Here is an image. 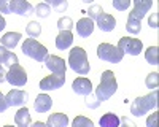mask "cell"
<instances>
[{"instance_id": "6da1fadb", "label": "cell", "mask_w": 159, "mask_h": 127, "mask_svg": "<svg viewBox=\"0 0 159 127\" xmlns=\"http://www.w3.org/2000/svg\"><path fill=\"white\" fill-rule=\"evenodd\" d=\"M118 91V83L115 78V73L111 70H107L100 75V84L96 89V97L100 102H107L108 99H111V95Z\"/></svg>"}, {"instance_id": "7a4b0ae2", "label": "cell", "mask_w": 159, "mask_h": 127, "mask_svg": "<svg viewBox=\"0 0 159 127\" xmlns=\"http://www.w3.org/2000/svg\"><path fill=\"white\" fill-rule=\"evenodd\" d=\"M157 107V91H151V94L143 95V97H137L130 105V113L134 116H143L148 111L154 110Z\"/></svg>"}, {"instance_id": "3957f363", "label": "cell", "mask_w": 159, "mask_h": 127, "mask_svg": "<svg viewBox=\"0 0 159 127\" xmlns=\"http://www.w3.org/2000/svg\"><path fill=\"white\" fill-rule=\"evenodd\" d=\"M69 65L73 72H76L78 75H88L89 73V60H88V54L83 48L75 46L70 53H69Z\"/></svg>"}, {"instance_id": "277c9868", "label": "cell", "mask_w": 159, "mask_h": 127, "mask_svg": "<svg viewBox=\"0 0 159 127\" xmlns=\"http://www.w3.org/2000/svg\"><path fill=\"white\" fill-rule=\"evenodd\" d=\"M22 53L24 56L37 62H45V59L48 57V49L42 43H38L35 38H25V42L22 43Z\"/></svg>"}, {"instance_id": "5b68a950", "label": "cell", "mask_w": 159, "mask_h": 127, "mask_svg": "<svg viewBox=\"0 0 159 127\" xmlns=\"http://www.w3.org/2000/svg\"><path fill=\"white\" fill-rule=\"evenodd\" d=\"M97 56L99 59L102 60H107V62H111V64H118L121 62L123 57H124V53L118 46L115 45H110V43H102L99 45L97 48Z\"/></svg>"}, {"instance_id": "8992f818", "label": "cell", "mask_w": 159, "mask_h": 127, "mask_svg": "<svg viewBox=\"0 0 159 127\" xmlns=\"http://www.w3.org/2000/svg\"><path fill=\"white\" fill-rule=\"evenodd\" d=\"M118 48L123 51L126 54H130V56H139L140 51L143 49V43L139 40V38H130V37H123L119 38L118 42Z\"/></svg>"}, {"instance_id": "52a82bcc", "label": "cell", "mask_w": 159, "mask_h": 127, "mask_svg": "<svg viewBox=\"0 0 159 127\" xmlns=\"http://www.w3.org/2000/svg\"><path fill=\"white\" fill-rule=\"evenodd\" d=\"M5 81H8L11 86H19L21 87L27 83V73H25V70L19 65V64H16V65L10 67V70L7 72Z\"/></svg>"}, {"instance_id": "ba28073f", "label": "cell", "mask_w": 159, "mask_h": 127, "mask_svg": "<svg viewBox=\"0 0 159 127\" xmlns=\"http://www.w3.org/2000/svg\"><path fill=\"white\" fill-rule=\"evenodd\" d=\"M151 7H153L151 0H135V2H134V10L129 13V18L134 19V21L142 22V19H143L145 15L150 11Z\"/></svg>"}, {"instance_id": "9c48e42d", "label": "cell", "mask_w": 159, "mask_h": 127, "mask_svg": "<svg viewBox=\"0 0 159 127\" xmlns=\"http://www.w3.org/2000/svg\"><path fill=\"white\" fill-rule=\"evenodd\" d=\"M5 100L8 107H24L29 100V94L21 89H11V91L5 95Z\"/></svg>"}, {"instance_id": "30bf717a", "label": "cell", "mask_w": 159, "mask_h": 127, "mask_svg": "<svg viewBox=\"0 0 159 127\" xmlns=\"http://www.w3.org/2000/svg\"><path fill=\"white\" fill-rule=\"evenodd\" d=\"M45 67L52 72V75H65L67 70V64L59 56H48L45 59Z\"/></svg>"}, {"instance_id": "8fae6325", "label": "cell", "mask_w": 159, "mask_h": 127, "mask_svg": "<svg viewBox=\"0 0 159 127\" xmlns=\"http://www.w3.org/2000/svg\"><path fill=\"white\" fill-rule=\"evenodd\" d=\"M65 83V75H51L40 81V89L42 91H54V89L62 87Z\"/></svg>"}, {"instance_id": "7c38bea8", "label": "cell", "mask_w": 159, "mask_h": 127, "mask_svg": "<svg viewBox=\"0 0 159 127\" xmlns=\"http://www.w3.org/2000/svg\"><path fill=\"white\" fill-rule=\"evenodd\" d=\"M34 10L35 8L32 7V3L25 2V0H13V2H10V11L16 13L19 16H30Z\"/></svg>"}, {"instance_id": "4fadbf2b", "label": "cell", "mask_w": 159, "mask_h": 127, "mask_svg": "<svg viewBox=\"0 0 159 127\" xmlns=\"http://www.w3.org/2000/svg\"><path fill=\"white\" fill-rule=\"evenodd\" d=\"M72 89L80 94V95H91L92 91H94V87H92V83L88 80V78H83V76H80V78H76L72 84Z\"/></svg>"}, {"instance_id": "5bb4252c", "label": "cell", "mask_w": 159, "mask_h": 127, "mask_svg": "<svg viewBox=\"0 0 159 127\" xmlns=\"http://www.w3.org/2000/svg\"><path fill=\"white\" fill-rule=\"evenodd\" d=\"M51 107H52V100H51V97L48 94L37 95V99L34 102V110L37 113H46V111L51 110Z\"/></svg>"}, {"instance_id": "9a60e30c", "label": "cell", "mask_w": 159, "mask_h": 127, "mask_svg": "<svg viewBox=\"0 0 159 127\" xmlns=\"http://www.w3.org/2000/svg\"><path fill=\"white\" fill-rule=\"evenodd\" d=\"M92 30H94V21H91L89 18H81L76 22V33L81 38H88Z\"/></svg>"}, {"instance_id": "2e32d148", "label": "cell", "mask_w": 159, "mask_h": 127, "mask_svg": "<svg viewBox=\"0 0 159 127\" xmlns=\"http://www.w3.org/2000/svg\"><path fill=\"white\" fill-rule=\"evenodd\" d=\"M97 27L102 32H111L116 27V19L111 15H108V13H103V15L97 18Z\"/></svg>"}, {"instance_id": "e0dca14e", "label": "cell", "mask_w": 159, "mask_h": 127, "mask_svg": "<svg viewBox=\"0 0 159 127\" xmlns=\"http://www.w3.org/2000/svg\"><path fill=\"white\" fill-rule=\"evenodd\" d=\"M73 43V33L72 32H59V35L56 37V48L57 49H69Z\"/></svg>"}, {"instance_id": "ac0fdd59", "label": "cell", "mask_w": 159, "mask_h": 127, "mask_svg": "<svg viewBox=\"0 0 159 127\" xmlns=\"http://www.w3.org/2000/svg\"><path fill=\"white\" fill-rule=\"evenodd\" d=\"M15 122L18 127H30L32 119H30V113L27 107H22L21 110H18V113L15 114Z\"/></svg>"}, {"instance_id": "d6986e66", "label": "cell", "mask_w": 159, "mask_h": 127, "mask_svg": "<svg viewBox=\"0 0 159 127\" xmlns=\"http://www.w3.org/2000/svg\"><path fill=\"white\" fill-rule=\"evenodd\" d=\"M19 40H21V33L19 32H8V33H5L3 37H2V46L3 48H7L8 51L10 49H15L16 48V45L19 43Z\"/></svg>"}, {"instance_id": "ffe728a7", "label": "cell", "mask_w": 159, "mask_h": 127, "mask_svg": "<svg viewBox=\"0 0 159 127\" xmlns=\"http://www.w3.org/2000/svg\"><path fill=\"white\" fill-rule=\"evenodd\" d=\"M46 124H48V127H67L69 125V116L64 114V113L49 114Z\"/></svg>"}, {"instance_id": "44dd1931", "label": "cell", "mask_w": 159, "mask_h": 127, "mask_svg": "<svg viewBox=\"0 0 159 127\" xmlns=\"http://www.w3.org/2000/svg\"><path fill=\"white\" fill-rule=\"evenodd\" d=\"M99 124H100V127H119L121 119H119V116L115 113H105L100 118Z\"/></svg>"}, {"instance_id": "7402d4cb", "label": "cell", "mask_w": 159, "mask_h": 127, "mask_svg": "<svg viewBox=\"0 0 159 127\" xmlns=\"http://www.w3.org/2000/svg\"><path fill=\"white\" fill-rule=\"evenodd\" d=\"M73 25H75V24H73L72 18H69V16H64V18H59V19H57V29H59L61 32H64V30L70 32Z\"/></svg>"}, {"instance_id": "603a6c76", "label": "cell", "mask_w": 159, "mask_h": 127, "mask_svg": "<svg viewBox=\"0 0 159 127\" xmlns=\"http://www.w3.org/2000/svg\"><path fill=\"white\" fill-rule=\"evenodd\" d=\"M157 51H159L157 46H150L147 49V53H145V59H147L148 64H151V65H157Z\"/></svg>"}, {"instance_id": "cb8c5ba5", "label": "cell", "mask_w": 159, "mask_h": 127, "mask_svg": "<svg viewBox=\"0 0 159 127\" xmlns=\"http://www.w3.org/2000/svg\"><path fill=\"white\" fill-rule=\"evenodd\" d=\"M25 32H27V35H29L30 38H37L40 33H42V27H40V24H38V22L32 21V22L27 24V27H25Z\"/></svg>"}, {"instance_id": "d4e9b609", "label": "cell", "mask_w": 159, "mask_h": 127, "mask_svg": "<svg viewBox=\"0 0 159 127\" xmlns=\"http://www.w3.org/2000/svg\"><path fill=\"white\" fill-rule=\"evenodd\" d=\"M145 84H147L148 89L151 91H157V86H159V75L154 72V73H150L147 76V80H145Z\"/></svg>"}, {"instance_id": "484cf974", "label": "cell", "mask_w": 159, "mask_h": 127, "mask_svg": "<svg viewBox=\"0 0 159 127\" xmlns=\"http://www.w3.org/2000/svg\"><path fill=\"white\" fill-rule=\"evenodd\" d=\"M126 29H127V32H129V33H132V35H137V33H140V29H142V22H139V21H134V19L127 18V22H126Z\"/></svg>"}, {"instance_id": "4316f807", "label": "cell", "mask_w": 159, "mask_h": 127, "mask_svg": "<svg viewBox=\"0 0 159 127\" xmlns=\"http://www.w3.org/2000/svg\"><path fill=\"white\" fill-rule=\"evenodd\" d=\"M49 13H51V7L48 5V3H38L37 7H35V15L38 16V18H48L49 16Z\"/></svg>"}, {"instance_id": "83f0119b", "label": "cell", "mask_w": 159, "mask_h": 127, "mask_svg": "<svg viewBox=\"0 0 159 127\" xmlns=\"http://www.w3.org/2000/svg\"><path fill=\"white\" fill-rule=\"evenodd\" d=\"M72 127H94V122L84 116H76L72 122Z\"/></svg>"}, {"instance_id": "f1b7e54d", "label": "cell", "mask_w": 159, "mask_h": 127, "mask_svg": "<svg viewBox=\"0 0 159 127\" xmlns=\"http://www.w3.org/2000/svg\"><path fill=\"white\" fill-rule=\"evenodd\" d=\"M48 5H49V7H52V8H54L57 13L65 11V10H67V7H69V3L65 2V0H49Z\"/></svg>"}, {"instance_id": "f546056e", "label": "cell", "mask_w": 159, "mask_h": 127, "mask_svg": "<svg viewBox=\"0 0 159 127\" xmlns=\"http://www.w3.org/2000/svg\"><path fill=\"white\" fill-rule=\"evenodd\" d=\"M103 8L100 7V5H92V7H89V11H88V15H89V19L91 21H97V18L100 16V15H103Z\"/></svg>"}, {"instance_id": "4dcf8cb0", "label": "cell", "mask_w": 159, "mask_h": 127, "mask_svg": "<svg viewBox=\"0 0 159 127\" xmlns=\"http://www.w3.org/2000/svg\"><path fill=\"white\" fill-rule=\"evenodd\" d=\"M130 7V0H113V8L118 11H126Z\"/></svg>"}, {"instance_id": "1f68e13d", "label": "cell", "mask_w": 159, "mask_h": 127, "mask_svg": "<svg viewBox=\"0 0 159 127\" xmlns=\"http://www.w3.org/2000/svg\"><path fill=\"white\" fill-rule=\"evenodd\" d=\"M86 107L88 108H97L99 105H100V102L97 100V97L94 95V94H91V95H86Z\"/></svg>"}, {"instance_id": "d6a6232c", "label": "cell", "mask_w": 159, "mask_h": 127, "mask_svg": "<svg viewBox=\"0 0 159 127\" xmlns=\"http://www.w3.org/2000/svg\"><path fill=\"white\" fill-rule=\"evenodd\" d=\"M147 127H157V111L150 114V118L147 119Z\"/></svg>"}, {"instance_id": "836d02e7", "label": "cell", "mask_w": 159, "mask_h": 127, "mask_svg": "<svg viewBox=\"0 0 159 127\" xmlns=\"http://www.w3.org/2000/svg\"><path fill=\"white\" fill-rule=\"evenodd\" d=\"M10 11V3L7 2V0H0V16L2 15H8Z\"/></svg>"}, {"instance_id": "e575fe53", "label": "cell", "mask_w": 159, "mask_h": 127, "mask_svg": "<svg viewBox=\"0 0 159 127\" xmlns=\"http://www.w3.org/2000/svg\"><path fill=\"white\" fill-rule=\"evenodd\" d=\"M10 53H11V51H8L7 48H3L2 45H0V64H5V62H7Z\"/></svg>"}, {"instance_id": "d590c367", "label": "cell", "mask_w": 159, "mask_h": 127, "mask_svg": "<svg viewBox=\"0 0 159 127\" xmlns=\"http://www.w3.org/2000/svg\"><path fill=\"white\" fill-rule=\"evenodd\" d=\"M7 108H8V103H7V100H5V95L0 92V114L5 113Z\"/></svg>"}, {"instance_id": "8d00e7d4", "label": "cell", "mask_w": 159, "mask_h": 127, "mask_svg": "<svg viewBox=\"0 0 159 127\" xmlns=\"http://www.w3.org/2000/svg\"><path fill=\"white\" fill-rule=\"evenodd\" d=\"M119 119H121V124H119V127H137L129 118H119Z\"/></svg>"}, {"instance_id": "74e56055", "label": "cell", "mask_w": 159, "mask_h": 127, "mask_svg": "<svg viewBox=\"0 0 159 127\" xmlns=\"http://www.w3.org/2000/svg\"><path fill=\"white\" fill-rule=\"evenodd\" d=\"M150 27L151 29H157V15H156V13H154V15L153 16H150Z\"/></svg>"}, {"instance_id": "f35d334b", "label": "cell", "mask_w": 159, "mask_h": 127, "mask_svg": "<svg viewBox=\"0 0 159 127\" xmlns=\"http://www.w3.org/2000/svg\"><path fill=\"white\" fill-rule=\"evenodd\" d=\"M5 76H7V72H5V68L2 65H0V83L5 81Z\"/></svg>"}, {"instance_id": "ab89813d", "label": "cell", "mask_w": 159, "mask_h": 127, "mask_svg": "<svg viewBox=\"0 0 159 127\" xmlns=\"http://www.w3.org/2000/svg\"><path fill=\"white\" fill-rule=\"evenodd\" d=\"M5 27H7V21H5L3 16H0V32H2Z\"/></svg>"}, {"instance_id": "60d3db41", "label": "cell", "mask_w": 159, "mask_h": 127, "mask_svg": "<svg viewBox=\"0 0 159 127\" xmlns=\"http://www.w3.org/2000/svg\"><path fill=\"white\" fill-rule=\"evenodd\" d=\"M30 127H48V124H45V122H38V121H37V122H34Z\"/></svg>"}, {"instance_id": "b9f144b4", "label": "cell", "mask_w": 159, "mask_h": 127, "mask_svg": "<svg viewBox=\"0 0 159 127\" xmlns=\"http://www.w3.org/2000/svg\"><path fill=\"white\" fill-rule=\"evenodd\" d=\"M3 127H13V125H3Z\"/></svg>"}]
</instances>
